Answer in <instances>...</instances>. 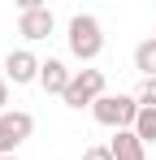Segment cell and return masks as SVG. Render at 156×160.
<instances>
[{"label": "cell", "instance_id": "1", "mask_svg": "<svg viewBox=\"0 0 156 160\" xmlns=\"http://www.w3.org/2000/svg\"><path fill=\"white\" fill-rule=\"evenodd\" d=\"M65 43H70V56L82 61V65L100 61V52H104V26H100V18H91V13H74L70 26H65Z\"/></svg>", "mask_w": 156, "mask_h": 160}, {"label": "cell", "instance_id": "2", "mask_svg": "<svg viewBox=\"0 0 156 160\" xmlns=\"http://www.w3.org/2000/svg\"><path fill=\"white\" fill-rule=\"evenodd\" d=\"M91 117L100 121V126H108V130H134V121H139V100L134 95H100L96 104H91Z\"/></svg>", "mask_w": 156, "mask_h": 160}, {"label": "cell", "instance_id": "3", "mask_svg": "<svg viewBox=\"0 0 156 160\" xmlns=\"http://www.w3.org/2000/svg\"><path fill=\"white\" fill-rule=\"evenodd\" d=\"M100 95H108L104 69H74V82H70V91L61 100H65V108H91Z\"/></svg>", "mask_w": 156, "mask_h": 160}, {"label": "cell", "instance_id": "4", "mask_svg": "<svg viewBox=\"0 0 156 160\" xmlns=\"http://www.w3.org/2000/svg\"><path fill=\"white\" fill-rule=\"evenodd\" d=\"M30 134H35V117H30L26 108H9V112H0V156H13Z\"/></svg>", "mask_w": 156, "mask_h": 160}, {"label": "cell", "instance_id": "5", "mask_svg": "<svg viewBox=\"0 0 156 160\" xmlns=\"http://www.w3.org/2000/svg\"><path fill=\"white\" fill-rule=\"evenodd\" d=\"M39 69H44V61L30 52V48H13V52L4 56V82H9V87H30V82H39Z\"/></svg>", "mask_w": 156, "mask_h": 160}, {"label": "cell", "instance_id": "6", "mask_svg": "<svg viewBox=\"0 0 156 160\" xmlns=\"http://www.w3.org/2000/svg\"><path fill=\"white\" fill-rule=\"evenodd\" d=\"M52 30H56V13H52L48 4H35V9L18 13V35H22L26 43H39V39H48Z\"/></svg>", "mask_w": 156, "mask_h": 160}, {"label": "cell", "instance_id": "7", "mask_svg": "<svg viewBox=\"0 0 156 160\" xmlns=\"http://www.w3.org/2000/svg\"><path fill=\"white\" fill-rule=\"evenodd\" d=\"M70 82H74V69H65V61L48 56V61H44V69H39V87H44L48 95H65V91H70Z\"/></svg>", "mask_w": 156, "mask_h": 160}, {"label": "cell", "instance_id": "8", "mask_svg": "<svg viewBox=\"0 0 156 160\" xmlns=\"http://www.w3.org/2000/svg\"><path fill=\"white\" fill-rule=\"evenodd\" d=\"M108 152H113V160H148V143L134 130H117L108 138Z\"/></svg>", "mask_w": 156, "mask_h": 160}, {"label": "cell", "instance_id": "9", "mask_svg": "<svg viewBox=\"0 0 156 160\" xmlns=\"http://www.w3.org/2000/svg\"><path fill=\"white\" fill-rule=\"evenodd\" d=\"M134 69H139L143 78H156V39L134 43Z\"/></svg>", "mask_w": 156, "mask_h": 160}, {"label": "cell", "instance_id": "10", "mask_svg": "<svg viewBox=\"0 0 156 160\" xmlns=\"http://www.w3.org/2000/svg\"><path fill=\"white\" fill-rule=\"evenodd\" d=\"M134 134L143 143H156V108H139V121H134Z\"/></svg>", "mask_w": 156, "mask_h": 160}, {"label": "cell", "instance_id": "11", "mask_svg": "<svg viewBox=\"0 0 156 160\" xmlns=\"http://www.w3.org/2000/svg\"><path fill=\"white\" fill-rule=\"evenodd\" d=\"M134 100H139V108H156V78L139 82V87H134Z\"/></svg>", "mask_w": 156, "mask_h": 160}, {"label": "cell", "instance_id": "12", "mask_svg": "<svg viewBox=\"0 0 156 160\" xmlns=\"http://www.w3.org/2000/svg\"><path fill=\"white\" fill-rule=\"evenodd\" d=\"M82 160H113V152H108V147H87Z\"/></svg>", "mask_w": 156, "mask_h": 160}, {"label": "cell", "instance_id": "13", "mask_svg": "<svg viewBox=\"0 0 156 160\" xmlns=\"http://www.w3.org/2000/svg\"><path fill=\"white\" fill-rule=\"evenodd\" d=\"M0 112H9V82L0 78Z\"/></svg>", "mask_w": 156, "mask_h": 160}, {"label": "cell", "instance_id": "14", "mask_svg": "<svg viewBox=\"0 0 156 160\" xmlns=\"http://www.w3.org/2000/svg\"><path fill=\"white\" fill-rule=\"evenodd\" d=\"M0 78H4V65H0Z\"/></svg>", "mask_w": 156, "mask_h": 160}, {"label": "cell", "instance_id": "15", "mask_svg": "<svg viewBox=\"0 0 156 160\" xmlns=\"http://www.w3.org/2000/svg\"><path fill=\"white\" fill-rule=\"evenodd\" d=\"M0 160H13V156H0Z\"/></svg>", "mask_w": 156, "mask_h": 160}]
</instances>
